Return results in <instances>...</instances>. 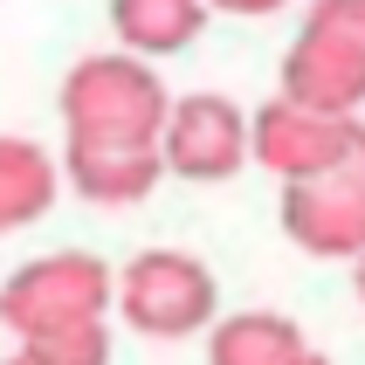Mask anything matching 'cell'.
Instances as JSON below:
<instances>
[{
  "label": "cell",
  "instance_id": "cell-4",
  "mask_svg": "<svg viewBox=\"0 0 365 365\" xmlns=\"http://www.w3.org/2000/svg\"><path fill=\"white\" fill-rule=\"evenodd\" d=\"M159 165L180 173V180H235L248 165V110L221 90H193L165 110V131H159Z\"/></svg>",
  "mask_w": 365,
  "mask_h": 365
},
{
  "label": "cell",
  "instance_id": "cell-15",
  "mask_svg": "<svg viewBox=\"0 0 365 365\" xmlns=\"http://www.w3.org/2000/svg\"><path fill=\"white\" fill-rule=\"evenodd\" d=\"M351 165L365 173V118H359V138H351Z\"/></svg>",
  "mask_w": 365,
  "mask_h": 365
},
{
  "label": "cell",
  "instance_id": "cell-8",
  "mask_svg": "<svg viewBox=\"0 0 365 365\" xmlns=\"http://www.w3.org/2000/svg\"><path fill=\"white\" fill-rule=\"evenodd\" d=\"M62 180L90 207H138L165 180L159 152H131V145H62Z\"/></svg>",
  "mask_w": 365,
  "mask_h": 365
},
{
  "label": "cell",
  "instance_id": "cell-10",
  "mask_svg": "<svg viewBox=\"0 0 365 365\" xmlns=\"http://www.w3.org/2000/svg\"><path fill=\"white\" fill-rule=\"evenodd\" d=\"M110 28H118L124 56H180L207 28V0H110Z\"/></svg>",
  "mask_w": 365,
  "mask_h": 365
},
{
  "label": "cell",
  "instance_id": "cell-6",
  "mask_svg": "<svg viewBox=\"0 0 365 365\" xmlns=\"http://www.w3.org/2000/svg\"><path fill=\"white\" fill-rule=\"evenodd\" d=\"M283 235L317 262H359L365 255V173H324V180L283 186Z\"/></svg>",
  "mask_w": 365,
  "mask_h": 365
},
{
  "label": "cell",
  "instance_id": "cell-9",
  "mask_svg": "<svg viewBox=\"0 0 365 365\" xmlns=\"http://www.w3.org/2000/svg\"><path fill=\"white\" fill-rule=\"evenodd\" d=\"M304 351V331L283 310H235L207 331V365H297Z\"/></svg>",
  "mask_w": 365,
  "mask_h": 365
},
{
  "label": "cell",
  "instance_id": "cell-18",
  "mask_svg": "<svg viewBox=\"0 0 365 365\" xmlns=\"http://www.w3.org/2000/svg\"><path fill=\"white\" fill-rule=\"evenodd\" d=\"M7 365H28V359H21V351H14V359H7Z\"/></svg>",
  "mask_w": 365,
  "mask_h": 365
},
{
  "label": "cell",
  "instance_id": "cell-5",
  "mask_svg": "<svg viewBox=\"0 0 365 365\" xmlns=\"http://www.w3.org/2000/svg\"><path fill=\"white\" fill-rule=\"evenodd\" d=\"M351 138L359 124L345 118H317V110H297V103L269 97L255 118H248V159L269 165L283 186L324 180V173H345L351 165Z\"/></svg>",
  "mask_w": 365,
  "mask_h": 365
},
{
  "label": "cell",
  "instance_id": "cell-12",
  "mask_svg": "<svg viewBox=\"0 0 365 365\" xmlns=\"http://www.w3.org/2000/svg\"><path fill=\"white\" fill-rule=\"evenodd\" d=\"M304 35L324 41V48H338V56L365 62V0H310Z\"/></svg>",
  "mask_w": 365,
  "mask_h": 365
},
{
  "label": "cell",
  "instance_id": "cell-3",
  "mask_svg": "<svg viewBox=\"0 0 365 365\" xmlns=\"http://www.w3.org/2000/svg\"><path fill=\"white\" fill-rule=\"evenodd\" d=\"M110 304L138 338H193V331H214L221 317V283L186 248H145L124 262Z\"/></svg>",
  "mask_w": 365,
  "mask_h": 365
},
{
  "label": "cell",
  "instance_id": "cell-1",
  "mask_svg": "<svg viewBox=\"0 0 365 365\" xmlns=\"http://www.w3.org/2000/svg\"><path fill=\"white\" fill-rule=\"evenodd\" d=\"M165 83L152 76V62L124 56V48H103V56H83L69 76H62V131L69 145H131V152H159L165 131Z\"/></svg>",
  "mask_w": 365,
  "mask_h": 365
},
{
  "label": "cell",
  "instance_id": "cell-11",
  "mask_svg": "<svg viewBox=\"0 0 365 365\" xmlns=\"http://www.w3.org/2000/svg\"><path fill=\"white\" fill-rule=\"evenodd\" d=\"M56 193H62V173L35 138H0V235L41 221L56 207Z\"/></svg>",
  "mask_w": 365,
  "mask_h": 365
},
{
  "label": "cell",
  "instance_id": "cell-7",
  "mask_svg": "<svg viewBox=\"0 0 365 365\" xmlns=\"http://www.w3.org/2000/svg\"><path fill=\"white\" fill-rule=\"evenodd\" d=\"M283 103H297V110H317V118H345L359 124L365 118V62L359 56H338V48H324V41L297 35L283 56V90H276Z\"/></svg>",
  "mask_w": 365,
  "mask_h": 365
},
{
  "label": "cell",
  "instance_id": "cell-2",
  "mask_svg": "<svg viewBox=\"0 0 365 365\" xmlns=\"http://www.w3.org/2000/svg\"><path fill=\"white\" fill-rule=\"evenodd\" d=\"M110 297H118L110 262L83 255V248H62V255H41V262L14 269L0 283V324L14 331L21 345H35V338H62V331L103 324Z\"/></svg>",
  "mask_w": 365,
  "mask_h": 365
},
{
  "label": "cell",
  "instance_id": "cell-17",
  "mask_svg": "<svg viewBox=\"0 0 365 365\" xmlns=\"http://www.w3.org/2000/svg\"><path fill=\"white\" fill-rule=\"evenodd\" d=\"M359 304H365V255H359Z\"/></svg>",
  "mask_w": 365,
  "mask_h": 365
},
{
  "label": "cell",
  "instance_id": "cell-14",
  "mask_svg": "<svg viewBox=\"0 0 365 365\" xmlns=\"http://www.w3.org/2000/svg\"><path fill=\"white\" fill-rule=\"evenodd\" d=\"M207 7H221V14H276L289 0H207Z\"/></svg>",
  "mask_w": 365,
  "mask_h": 365
},
{
  "label": "cell",
  "instance_id": "cell-13",
  "mask_svg": "<svg viewBox=\"0 0 365 365\" xmlns=\"http://www.w3.org/2000/svg\"><path fill=\"white\" fill-rule=\"evenodd\" d=\"M28 365H110V331L90 324V331H62V338H35L21 345Z\"/></svg>",
  "mask_w": 365,
  "mask_h": 365
},
{
  "label": "cell",
  "instance_id": "cell-16",
  "mask_svg": "<svg viewBox=\"0 0 365 365\" xmlns=\"http://www.w3.org/2000/svg\"><path fill=\"white\" fill-rule=\"evenodd\" d=\"M297 365H331V359H324V351H304V359H297Z\"/></svg>",
  "mask_w": 365,
  "mask_h": 365
}]
</instances>
